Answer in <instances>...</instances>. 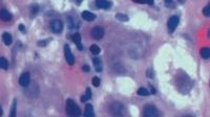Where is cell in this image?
Wrapping results in <instances>:
<instances>
[{
    "mask_svg": "<svg viewBox=\"0 0 210 117\" xmlns=\"http://www.w3.org/2000/svg\"><path fill=\"white\" fill-rule=\"evenodd\" d=\"M16 111H17V100L14 99L12 105V109H11V113L9 117H16Z\"/></svg>",
    "mask_w": 210,
    "mask_h": 117,
    "instance_id": "obj_18",
    "label": "cell"
},
{
    "mask_svg": "<svg viewBox=\"0 0 210 117\" xmlns=\"http://www.w3.org/2000/svg\"><path fill=\"white\" fill-rule=\"evenodd\" d=\"M2 114H3V112H2V108L0 107V116H2Z\"/></svg>",
    "mask_w": 210,
    "mask_h": 117,
    "instance_id": "obj_32",
    "label": "cell"
},
{
    "mask_svg": "<svg viewBox=\"0 0 210 117\" xmlns=\"http://www.w3.org/2000/svg\"><path fill=\"white\" fill-rule=\"evenodd\" d=\"M146 75H147V78H149V79H153V75H155V73H153V71L149 68L147 70V72H146Z\"/></svg>",
    "mask_w": 210,
    "mask_h": 117,
    "instance_id": "obj_26",
    "label": "cell"
},
{
    "mask_svg": "<svg viewBox=\"0 0 210 117\" xmlns=\"http://www.w3.org/2000/svg\"><path fill=\"white\" fill-rule=\"evenodd\" d=\"M2 40H3L4 44L6 45V46H10V45L13 43V37L10 33H3V34H2Z\"/></svg>",
    "mask_w": 210,
    "mask_h": 117,
    "instance_id": "obj_14",
    "label": "cell"
},
{
    "mask_svg": "<svg viewBox=\"0 0 210 117\" xmlns=\"http://www.w3.org/2000/svg\"><path fill=\"white\" fill-rule=\"evenodd\" d=\"M92 85H94V87H99L100 86V84H101V79L98 78V76H94V78H92Z\"/></svg>",
    "mask_w": 210,
    "mask_h": 117,
    "instance_id": "obj_23",
    "label": "cell"
},
{
    "mask_svg": "<svg viewBox=\"0 0 210 117\" xmlns=\"http://www.w3.org/2000/svg\"><path fill=\"white\" fill-rule=\"evenodd\" d=\"M200 54L204 60H208L210 58V48L209 47H203L200 51Z\"/></svg>",
    "mask_w": 210,
    "mask_h": 117,
    "instance_id": "obj_16",
    "label": "cell"
},
{
    "mask_svg": "<svg viewBox=\"0 0 210 117\" xmlns=\"http://www.w3.org/2000/svg\"><path fill=\"white\" fill-rule=\"evenodd\" d=\"M203 14L206 16V17H209L210 16V4H207L203 10Z\"/></svg>",
    "mask_w": 210,
    "mask_h": 117,
    "instance_id": "obj_24",
    "label": "cell"
},
{
    "mask_svg": "<svg viewBox=\"0 0 210 117\" xmlns=\"http://www.w3.org/2000/svg\"><path fill=\"white\" fill-rule=\"evenodd\" d=\"M71 41H73L74 43L77 45V47H78L80 50L83 49V46H82V44H81V36H80V34H78V33L74 34L73 36H71Z\"/></svg>",
    "mask_w": 210,
    "mask_h": 117,
    "instance_id": "obj_12",
    "label": "cell"
},
{
    "mask_svg": "<svg viewBox=\"0 0 210 117\" xmlns=\"http://www.w3.org/2000/svg\"><path fill=\"white\" fill-rule=\"evenodd\" d=\"M19 29H20V31H22V33H25V31H26L25 26L23 24H19Z\"/></svg>",
    "mask_w": 210,
    "mask_h": 117,
    "instance_id": "obj_30",
    "label": "cell"
},
{
    "mask_svg": "<svg viewBox=\"0 0 210 117\" xmlns=\"http://www.w3.org/2000/svg\"><path fill=\"white\" fill-rule=\"evenodd\" d=\"M67 26L70 28H73L74 27V20L71 17H67Z\"/></svg>",
    "mask_w": 210,
    "mask_h": 117,
    "instance_id": "obj_25",
    "label": "cell"
},
{
    "mask_svg": "<svg viewBox=\"0 0 210 117\" xmlns=\"http://www.w3.org/2000/svg\"><path fill=\"white\" fill-rule=\"evenodd\" d=\"M64 57L67 64H70V65H74V64H75V57H74L73 52H71V47L68 46L67 44L64 45Z\"/></svg>",
    "mask_w": 210,
    "mask_h": 117,
    "instance_id": "obj_7",
    "label": "cell"
},
{
    "mask_svg": "<svg viewBox=\"0 0 210 117\" xmlns=\"http://www.w3.org/2000/svg\"><path fill=\"white\" fill-rule=\"evenodd\" d=\"M65 110L66 114L70 117H80L81 115V110L79 106L77 105L76 102L71 98H68L65 103Z\"/></svg>",
    "mask_w": 210,
    "mask_h": 117,
    "instance_id": "obj_1",
    "label": "cell"
},
{
    "mask_svg": "<svg viewBox=\"0 0 210 117\" xmlns=\"http://www.w3.org/2000/svg\"><path fill=\"white\" fill-rule=\"evenodd\" d=\"M84 117H95L94 107H92V105H90V103H87V105L85 106Z\"/></svg>",
    "mask_w": 210,
    "mask_h": 117,
    "instance_id": "obj_13",
    "label": "cell"
},
{
    "mask_svg": "<svg viewBox=\"0 0 210 117\" xmlns=\"http://www.w3.org/2000/svg\"><path fill=\"white\" fill-rule=\"evenodd\" d=\"M109 113L113 117H123L125 115V107L120 102H114L109 106Z\"/></svg>",
    "mask_w": 210,
    "mask_h": 117,
    "instance_id": "obj_2",
    "label": "cell"
},
{
    "mask_svg": "<svg viewBox=\"0 0 210 117\" xmlns=\"http://www.w3.org/2000/svg\"><path fill=\"white\" fill-rule=\"evenodd\" d=\"M137 93L140 95V96H147V95L150 94L149 91H148L146 88H143V87L139 88V89H138V91H137Z\"/></svg>",
    "mask_w": 210,
    "mask_h": 117,
    "instance_id": "obj_20",
    "label": "cell"
},
{
    "mask_svg": "<svg viewBox=\"0 0 210 117\" xmlns=\"http://www.w3.org/2000/svg\"><path fill=\"white\" fill-rule=\"evenodd\" d=\"M116 18L118 20L120 21H123V22H125V21H128V16L127 15H124V14H121V13H119V14L116 15Z\"/></svg>",
    "mask_w": 210,
    "mask_h": 117,
    "instance_id": "obj_22",
    "label": "cell"
},
{
    "mask_svg": "<svg viewBox=\"0 0 210 117\" xmlns=\"http://www.w3.org/2000/svg\"><path fill=\"white\" fill-rule=\"evenodd\" d=\"M90 34H92V39L95 40H101L104 36V28L102 26H95L94 28L90 30Z\"/></svg>",
    "mask_w": 210,
    "mask_h": 117,
    "instance_id": "obj_5",
    "label": "cell"
},
{
    "mask_svg": "<svg viewBox=\"0 0 210 117\" xmlns=\"http://www.w3.org/2000/svg\"><path fill=\"white\" fill-rule=\"evenodd\" d=\"M12 18H13L12 14H11L7 10H5V9L0 10V19H1L2 21H4V22H9V21L12 20Z\"/></svg>",
    "mask_w": 210,
    "mask_h": 117,
    "instance_id": "obj_9",
    "label": "cell"
},
{
    "mask_svg": "<svg viewBox=\"0 0 210 117\" xmlns=\"http://www.w3.org/2000/svg\"><path fill=\"white\" fill-rule=\"evenodd\" d=\"M49 40H43V41H39L38 42V46H40V47H44V46H46L47 45V42H49Z\"/></svg>",
    "mask_w": 210,
    "mask_h": 117,
    "instance_id": "obj_27",
    "label": "cell"
},
{
    "mask_svg": "<svg viewBox=\"0 0 210 117\" xmlns=\"http://www.w3.org/2000/svg\"><path fill=\"white\" fill-rule=\"evenodd\" d=\"M149 88H150V91H149V93L151 92V94H156V90H155V88H153L152 86H151V85H149Z\"/></svg>",
    "mask_w": 210,
    "mask_h": 117,
    "instance_id": "obj_31",
    "label": "cell"
},
{
    "mask_svg": "<svg viewBox=\"0 0 210 117\" xmlns=\"http://www.w3.org/2000/svg\"><path fill=\"white\" fill-rule=\"evenodd\" d=\"M38 9H39V6L37 4H34L33 6H32V14H34L35 15L37 12H38Z\"/></svg>",
    "mask_w": 210,
    "mask_h": 117,
    "instance_id": "obj_28",
    "label": "cell"
},
{
    "mask_svg": "<svg viewBox=\"0 0 210 117\" xmlns=\"http://www.w3.org/2000/svg\"><path fill=\"white\" fill-rule=\"evenodd\" d=\"M92 62H94L96 71H97V72H101V71H102V61H101V58H95L94 60H92Z\"/></svg>",
    "mask_w": 210,
    "mask_h": 117,
    "instance_id": "obj_15",
    "label": "cell"
},
{
    "mask_svg": "<svg viewBox=\"0 0 210 117\" xmlns=\"http://www.w3.org/2000/svg\"><path fill=\"white\" fill-rule=\"evenodd\" d=\"M81 17L83 18L85 21H88V22H90V21H94L96 19V15L94 14V13L88 12V10H84V12H82Z\"/></svg>",
    "mask_w": 210,
    "mask_h": 117,
    "instance_id": "obj_11",
    "label": "cell"
},
{
    "mask_svg": "<svg viewBox=\"0 0 210 117\" xmlns=\"http://www.w3.org/2000/svg\"><path fill=\"white\" fill-rule=\"evenodd\" d=\"M82 70L85 71V72H88V71L90 70V68H89L88 65H83L82 66Z\"/></svg>",
    "mask_w": 210,
    "mask_h": 117,
    "instance_id": "obj_29",
    "label": "cell"
},
{
    "mask_svg": "<svg viewBox=\"0 0 210 117\" xmlns=\"http://www.w3.org/2000/svg\"><path fill=\"white\" fill-rule=\"evenodd\" d=\"M96 6L98 9L107 10L111 6V2L107 1V0H98V1H96Z\"/></svg>",
    "mask_w": 210,
    "mask_h": 117,
    "instance_id": "obj_10",
    "label": "cell"
},
{
    "mask_svg": "<svg viewBox=\"0 0 210 117\" xmlns=\"http://www.w3.org/2000/svg\"><path fill=\"white\" fill-rule=\"evenodd\" d=\"M143 116L144 117H160L158 108H156L155 105H151V103H148V105L144 106V109H143Z\"/></svg>",
    "mask_w": 210,
    "mask_h": 117,
    "instance_id": "obj_3",
    "label": "cell"
},
{
    "mask_svg": "<svg viewBox=\"0 0 210 117\" xmlns=\"http://www.w3.org/2000/svg\"><path fill=\"white\" fill-rule=\"evenodd\" d=\"M9 67V62L5 58H0V69H7Z\"/></svg>",
    "mask_w": 210,
    "mask_h": 117,
    "instance_id": "obj_21",
    "label": "cell"
},
{
    "mask_svg": "<svg viewBox=\"0 0 210 117\" xmlns=\"http://www.w3.org/2000/svg\"><path fill=\"white\" fill-rule=\"evenodd\" d=\"M92 90H90V88H86V92H85V94L83 95V96L81 97V102L84 103V102H87V100L92 99Z\"/></svg>",
    "mask_w": 210,
    "mask_h": 117,
    "instance_id": "obj_17",
    "label": "cell"
},
{
    "mask_svg": "<svg viewBox=\"0 0 210 117\" xmlns=\"http://www.w3.org/2000/svg\"><path fill=\"white\" fill-rule=\"evenodd\" d=\"M184 117H193V116H191V115H186V116H184Z\"/></svg>",
    "mask_w": 210,
    "mask_h": 117,
    "instance_id": "obj_33",
    "label": "cell"
},
{
    "mask_svg": "<svg viewBox=\"0 0 210 117\" xmlns=\"http://www.w3.org/2000/svg\"><path fill=\"white\" fill-rule=\"evenodd\" d=\"M50 29L54 34H60L63 30V23L59 19H55L50 22Z\"/></svg>",
    "mask_w": 210,
    "mask_h": 117,
    "instance_id": "obj_6",
    "label": "cell"
},
{
    "mask_svg": "<svg viewBox=\"0 0 210 117\" xmlns=\"http://www.w3.org/2000/svg\"><path fill=\"white\" fill-rule=\"evenodd\" d=\"M31 83V75H30V73L28 72H24V73H22L20 75V78H19V84H20V86H22V87H28V85H30Z\"/></svg>",
    "mask_w": 210,
    "mask_h": 117,
    "instance_id": "obj_8",
    "label": "cell"
},
{
    "mask_svg": "<svg viewBox=\"0 0 210 117\" xmlns=\"http://www.w3.org/2000/svg\"><path fill=\"white\" fill-rule=\"evenodd\" d=\"M89 50H90V52H92V54H99L100 52H101V49H100V47L98 46V45H96V44H94V45H92V46L89 47Z\"/></svg>",
    "mask_w": 210,
    "mask_h": 117,
    "instance_id": "obj_19",
    "label": "cell"
},
{
    "mask_svg": "<svg viewBox=\"0 0 210 117\" xmlns=\"http://www.w3.org/2000/svg\"><path fill=\"white\" fill-rule=\"evenodd\" d=\"M179 22H180V18L179 16H171V17L169 18L168 22H167V27H168L170 33H174L175 30V28L178 27V25H179Z\"/></svg>",
    "mask_w": 210,
    "mask_h": 117,
    "instance_id": "obj_4",
    "label": "cell"
}]
</instances>
